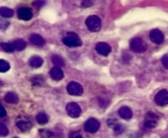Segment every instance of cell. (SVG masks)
Here are the masks:
<instances>
[{"label": "cell", "mask_w": 168, "mask_h": 138, "mask_svg": "<svg viewBox=\"0 0 168 138\" xmlns=\"http://www.w3.org/2000/svg\"><path fill=\"white\" fill-rule=\"evenodd\" d=\"M130 49L136 52V53H142L144 52L147 49V44L140 38H134L130 40Z\"/></svg>", "instance_id": "cell-1"}, {"label": "cell", "mask_w": 168, "mask_h": 138, "mask_svg": "<svg viewBox=\"0 0 168 138\" xmlns=\"http://www.w3.org/2000/svg\"><path fill=\"white\" fill-rule=\"evenodd\" d=\"M85 24L87 28L89 29V31L91 32H98L101 29V20L99 17L97 16H89L85 20Z\"/></svg>", "instance_id": "cell-2"}, {"label": "cell", "mask_w": 168, "mask_h": 138, "mask_svg": "<svg viewBox=\"0 0 168 138\" xmlns=\"http://www.w3.org/2000/svg\"><path fill=\"white\" fill-rule=\"evenodd\" d=\"M63 44L70 47H80L82 45V41L80 38L79 36L75 33H68L67 36L62 39Z\"/></svg>", "instance_id": "cell-3"}, {"label": "cell", "mask_w": 168, "mask_h": 138, "mask_svg": "<svg viewBox=\"0 0 168 138\" xmlns=\"http://www.w3.org/2000/svg\"><path fill=\"white\" fill-rule=\"evenodd\" d=\"M66 113L72 118H78L81 114V109L76 102H70L66 105Z\"/></svg>", "instance_id": "cell-4"}, {"label": "cell", "mask_w": 168, "mask_h": 138, "mask_svg": "<svg viewBox=\"0 0 168 138\" xmlns=\"http://www.w3.org/2000/svg\"><path fill=\"white\" fill-rule=\"evenodd\" d=\"M159 118L158 116L153 112H148L144 119V126L147 128H153L158 125Z\"/></svg>", "instance_id": "cell-5"}, {"label": "cell", "mask_w": 168, "mask_h": 138, "mask_svg": "<svg viewBox=\"0 0 168 138\" xmlns=\"http://www.w3.org/2000/svg\"><path fill=\"white\" fill-rule=\"evenodd\" d=\"M99 122L94 118H89L85 123V130L89 133H95L99 129Z\"/></svg>", "instance_id": "cell-6"}, {"label": "cell", "mask_w": 168, "mask_h": 138, "mask_svg": "<svg viewBox=\"0 0 168 138\" xmlns=\"http://www.w3.org/2000/svg\"><path fill=\"white\" fill-rule=\"evenodd\" d=\"M155 103L159 106H165L168 104V92L166 89L158 92L154 98Z\"/></svg>", "instance_id": "cell-7"}, {"label": "cell", "mask_w": 168, "mask_h": 138, "mask_svg": "<svg viewBox=\"0 0 168 138\" xmlns=\"http://www.w3.org/2000/svg\"><path fill=\"white\" fill-rule=\"evenodd\" d=\"M67 92L72 96H80L83 93V88L81 85L76 83V82H71L67 85Z\"/></svg>", "instance_id": "cell-8"}, {"label": "cell", "mask_w": 168, "mask_h": 138, "mask_svg": "<svg viewBox=\"0 0 168 138\" xmlns=\"http://www.w3.org/2000/svg\"><path fill=\"white\" fill-rule=\"evenodd\" d=\"M95 49H96L97 52L100 54L101 56H104L107 57V55H109V53L112 51V47L109 44L107 43H103V42H99L95 46Z\"/></svg>", "instance_id": "cell-9"}, {"label": "cell", "mask_w": 168, "mask_h": 138, "mask_svg": "<svg viewBox=\"0 0 168 138\" xmlns=\"http://www.w3.org/2000/svg\"><path fill=\"white\" fill-rule=\"evenodd\" d=\"M149 37L152 42H153L156 44H161L164 41V35L161 33V31L159 30H153L149 34Z\"/></svg>", "instance_id": "cell-10"}, {"label": "cell", "mask_w": 168, "mask_h": 138, "mask_svg": "<svg viewBox=\"0 0 168 138\" xmlns=\"http://www.w3.org/2000/svg\"><path fill=\"white\" fill-rule=\"evenodd\" d=\"M49 74H50V77L55 81L62 80L63 77H64L63 71L58 66H54L53 68H52L50 71H49Z\"/></svg>", "instance_id": "cell-11"}, {"label": "cell", "mask_w": 168, "mask_h": 138, "mask_svg": "<svg viewBox=\"0 0 168 138\" xmlns=\"http://www.w3.org/2000/svg\"><path fill=\"white\" fill-rule=\"evenodd\" d=\"M18 17L23 20H30L32 18V12L27 7H21L17 12Z\"/></svg>", "instance_id": "cell-12"}, {"label": "cell", "mask_w": 168, "mask_h": 138, "mask_svg": "<svg viewBox=\"0 0 168 138\" xmlns=\"http://www.w3.org/2000/svg\"><path fill=\"white\" fill-rule=\"evenodd\" d=\"M30 41L33 45L37 46V47H43L45 44V41L43 38V37L37 34H32L30 37Z\"/></svg>", "instance_id": "cell-13"}, {"label": "cell", "mask_w": 168, "mask_h": 138, "mask_svg": "<svg viewBox=\"0 0 168 138\" xmlns=\"http://www.w3.org/2000/svg\"><path fill=\"white\" fill-rule=\"evenodd\" d=\"M118 113H119V115H120L121 118H124V119H126V120L130 119V118H132V116H133L132 110L129 107H127V106L121 107L120 110H118Z\"/></svg>", "instance_id": "cell-14"}, {"label": "cell", "mask_w": 168, "mask_h": 138, "mask_svg": "<svg viewBox=\"0 0 168 138\" xmlns=\"http://www.w3.org/2000/svg\"><path fill=\"white\" fill-rule=\"evenodd\" d=\"M17 126L22 131H27L32 128V123L29 120H25V119L17 121Z\"/></svg>", "instance_id": "cell-15"}, {"label": "cell", "mask_w": 168, "mask_h": 138, "mask_svg": "<svg viewBox=\"0 0 168 138\" xmlns=\"http://www.w3.org/2000/svg\"><path fill=\"white\" fill-rule=\"evenodd\" d=\"M44 63V60L39 56H34L30 58L29 60V65L32 68H39Z\"/></svg>", "instance_id": "cell-16"}, {"label": "cell", "mask_w": 168, "mask_h": 138, "mask_svg": "<svg viewBox=\"0 0 168 138\" xmlns=\"http://www.w3.org/2000/svg\"><path fill=\"white\" fill-rule=\"evenodd\" d=\"M4 99L7 103H10V104H17L19 101V97H18L17 94H16L15 92H7V94L5 95Z\"/></svg>", "instance_id": "cell-17"}, {"label": "cell", "mask_w": 168, "mask_h": 138, "mask_svg": "<svg viewBox=\"0 0 168 138\" xmlns=\"http://www.w3.org/2000/svg\"><path fill=\"white\" fill-rule=\"evenodd\" d=\"M12 44L14 51H22L26 47V41L23 40V39H17V40L12 42Z\"/></svg>", "instance_id": "cell-18"}, {"label": "cell", "mask_w": 168, "mask_h": 138, "mask_svg": "<svg viewBox=\"0 0 168 138\" xmlns=\"http://www.w3.org/2000/svg\"><path fill=\"white\" fill-rule=\"evenodd\" d=\"M13 11L6 7H0V16L4 18H10L13 16Z\"/></svg>", "instance_id": "cell-19"}, {"label": "cell", "mask_w": 168, "mask_h": 138, "mask_svg": "<svg viewBox=\"0 0 168 138\" xmlns=\"http://www.w3.org/2000/svg\"><path fill=\"white\" fill-rule=\"evenodd\" d=\"M52 62L54 65L55 66H58V67H62L65 65V62L62 57H60L58 55H54L52 57Z\"/></svg>", "instance_id": "cell-20"}, {"label": "cell", "mask_w": 168, "mask_h": 138, "mask_svg": "<svg viewBox=\"0 0 168 138\" xmlns=\"http://www.w3.org/2000/svg\"><path fill=\"white\" fill-rule=\"evenodd\" d=\"M36 120H37V122H38L39 124L44 125L48 123V116L46 115L45 113L40 112V113H39L38 115H36Z\"/></svg>", "instance_id": "cell-21"}, {"label": "cell", "mask_w": 168, "mask_h": 138, "mask_svg": "<svg viewBox=\"0 0 168 138\" xmlns=\"http://www.w3.org/2000/svg\"><path fill=\"white\" fill-rule=\"evenodd\" d=\"M10 69V65L5 60H0V72L1 73H5L9 70Z\"/></svg>", "instance_id": "cell-22"}, {"label": "cell", "mask_w": 168, "mask_h": 138, "mask_svg": "<svg viewBox=\"0 0 168 138\" xmlns=\"http://www.w3.org/2000/svg\"><path fill=\"white\" fill-rule=\"evenodd\" d=\"M31 82H32V84L35 85V86H40V85L44 84L45 79H44L43 77L40 76V75H35L34 77L31 78Z\"/></svg>", "instance_id": "cell-23"}, {"label": "cell", "mask_w": 168, "mask_h": 138, "mask_svg": "<svg viewBox=\"0 0 168 138\" xmlns=\"http://www.w3.org/2000/svg\"><path fill=\"white\" fill-rule=\"evenodd\" d=\"M0 47H2V49L4 50L7 52H12L14 51V48L12 47V44L9 43H1Z\"/></svg>", "instance_id": "cell-24"}, {"label": "cell", "mask_w": 168, "mask_h": 138, "mask_svg": "<svg viewBox=\"0 0 168 138\" xmlns=\"http://www.w3.org/2000/svg\"><path fill=\"white\" fill-rule=\"evenodd\" d=\"M8 134V129L7 128L4 124L0 123V136L1 137H6Z\"/></svg>", "instance_id": "cell-25"}, {"label": "cell", "mask_w": 168, "mask_h": 138, "mask_svg": "<svg viewBox=\"0 0 168 138\" xmlns=\"http://www.w3.org/2000/svg\"><path fill=\"white\" fill-rule=\"evenodd\" d=\"M9 25V22L4 19H0V31H5Z\"/></svg>", "instance_id": "cell-26"}, {"label": "cell", "mask_w": 168, "mask_h": 138, "mask_svg": "<svg viewBox=\"0 0 168 138\" xmlns=\"http://www.w3.org/2000/svg\"><path fill=\"white\" fill-rule=\"evenodd\" d=\"M33 5L36 8H40V7H42L45 5V1H43V0H35L33 3Z\"/></svg>", "instance_id": "cell-27"}, {"label": "cell", "mask_w": 168, "mask_h": 138, "mask_svg": "<svg viewBox=\"0 0 168 138\" xmlns=\"http://www.w3.org/2000/svg\"><path fill=\"white\" fill-rule=\"evenodd\" d=\"M161 62H162V65H164V67L166 69L168 68V57L167 55H165L163 57L161 58Z\"/></svg>", "instance_id": "cell-28"}, {"label": "cell", "mask_w": 168, "mask_h": 138, "mask_svg": "<svg viewBox=\"0 0 168 138\" xmlns=\"http://www.w3.org/2000/svg\"><path fill=\"white\" fill-rule=\"evenodd\" d=\"M7 115V112H6V110L4 109L1 105H0V118H4Z\"/></svg>", "instance_id": "cell-29"}, {"label": "cell", "mask_w": 168, "mask_h": 138, "mask_svg": "<svg viewBox=\"0 0 168 138\" xmlns=\"http://www.w3.org/2000/svg\"><path fill=\"white\" fill-rule=\"evenodd\" d=\"M0 85H3V83H2V81H0Z\"/></svg>", "instance_id": "cell-30"}]
</instances>
